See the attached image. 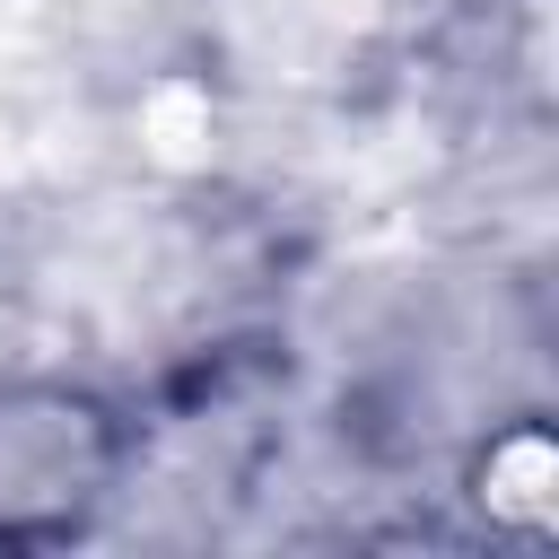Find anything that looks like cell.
Segmentation results:
<instances>
[{
  "label": "cell",
  "mask_w": 559,
  "mask_h": 559,
  "mask_svg": "<svg viewBox=\"0 0 559 559\" xmlns=\"http://www.w3.org/2000/svg\"><path fill=\"white\" fill-rule=\"evenodd\" d=\"M70 140V96L26 35H0V175H44Z\"/></svg>",
  "instance_id": "cell-1"
},
{
  "label": "cell",
  "mask_w": 559,
  "mask_h": 559,
  "mask_svg": "<svg viewBox=\"0 0 559 559\" xmlns=\"http://www.w3.org/2000/svg\"><path fill=\"white\" fill-rule=\"evenodd\" d=\"M367 9H376V0H245V35L262 44V61L306 70V61H323L332 44H349V35L367 26Z\"/></svg>",
  "instance_id": "cell-2"
},
{
  "label": "cell",
  "mask_w": 559,
  "mask_h": 559,
  "mask_svg": "<svg viewBox=\"0 0 559 559\" xmlns=\"http://www.w3.org/2000/svg\"><path fill=\"white\" fill-rule=\"evenodd\" d=\"M140 140H148V157L157 166H201L210 157V96L201 87H183V79H166V87H148V105H140Z\"/></svg>",
  "instance_id": "cell-3"
},
{
  "label": "cell",
  "mask_w": 559,
  "mask_h": 559,
  "mask_svg": "<svg viewBox=\"0 0 559 559\" xmlns=\"http://www.w3.org/2000/svg\"><path fill=\"white\" fill-rule=\"evenodd\" d=\"M550 480H559L550 445H542V437H515V445L489 463V507H507V515H542V507H550Z\"/></svg>",
  "instance_id": "cell-4"
}]
</instances>
